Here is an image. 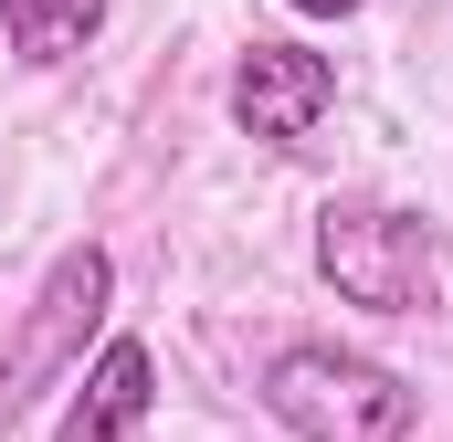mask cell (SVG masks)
Instances as JSON below:
<instances>
[{
	"mask_svg": "<svg viewBox=\"0 0 453 442\" xmlns=\"http://www.w3.org/2000/svg\"><path fill=\"white\" fill-rule=\"evenodd\" d=\"M264 411L296 442H411L422 400L401 369L358 358V347H327V337H296L264 358Z\"/></svg>",
	"mask_w": 453,
	"mask_h": 442,
	"instance_id": "cell-1",
	"label": "cell"
},
{
	"mask_svg": "<svg viewBox=\"0 0 453 442\" xmlns=\"http://www.w3.org/2000/svg\"><path fill=\"white\" fill-rule=\"evenodd\" d=\"M317 274L338 285V306L422 316L443 295V232L401 201H327L317 211Z\"/></svg>",
	"mask_w": 453,
	"mask_h": 442,
	"instance_id": "cell-2",
	"label": "cell"
},
{
	"mask_svg": "<svg viewBox=\"0 0 453 442\" xmlns=\"http://www.w3.org/2000/svg\"><path fill=\"white\" fill-rule=\"evenodd\" d=\"M106 306H116L106 242H64L53 274L32 285V306H21L11 347H0V422H21L53 379H85V347H96V327H106Z\"/></svg>",
	"mask_w": 453,
	"mask_h": 442,
	"instance_id": "cell-3",
	"label": "cell"
},
{
	"mask_svg": "<svg viewBox=\"0 0 453 442\" xmlns=\"http://www.w3.org/2000/svg\"><path fill=\"white\" fill-rule=\"evenodd\" d=\"M338 106V64L306 53V42H253L232 64V126L264 137V148H306Z\"/></svg>",
	"mask_w": 453,
	"mask_h": 442,
	"instance_id": "cell-4",
	"label": "cell"
},
{
	"mask_svg": "<svg viewBox=\"0 0 453 442\" xmlns=\"http://www.w3.org/2000/svg\"><path fill=\"white\" fill-rule=\"evenodd\" d=\"M148 400H158L148 347H137V337H106L96 369H85V390H74V411H64V442H127L148 422Z\"/></svg>",
	"mask_w": 453,
	"mask_h": 442,
	"instance_id": "cell-5",
	"label": "cell"
},
{
	"mask_svg": "<svg viewBox=\"0 0 453 442\" xmlns=\"http://www.w3.org/2000/svg\"><path fill=\"white\" fill-rule=\"evenodd\" d=\"M0 32L21 64H74L106 32V0H0Z\"/></svg>",
	"mask_w": 453,
	"mask_h": 442,
	"instance_id": "cell-6",
	"label": "cell"
},
{
	"mask_svg": "<svg viewBox=\"0 0 453 442\" xmlns=\"http://www.w3.org/2000/svg\"><path fill=\"white\" fill-rule=\"evenodd\" d=\"M285 11H306V21H348V11H369V0H285Z\"/></svg>",
	"mask_w": 453,
	"mask_h": 442,
	"instance_id": "cell-7",
	"label": "cell"
}]
</instances>
